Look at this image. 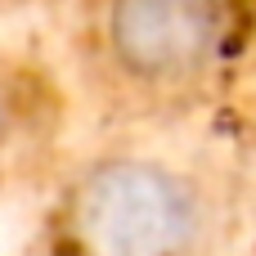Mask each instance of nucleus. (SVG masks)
<instances>
[{
	"label": "nucleus",
	"mask_w": 256,
	"mask_h": 256,
	"mask_svg": "<svg viewBox=\"0 0 256 256\" xmlns=\"http://www.w3.org/2000/svg\"><path fill=\"white\" fill-rule=\"evenodd\" d=\"M68 256H207L212 202L198 180L148 153H104L63 189Z\"/></svg>",
	"instance_id": "nucleus-1"
},
{
	"label": "nucleus",
	"mask_w": 256,
	"mask_h": 256,
	"mask_svg": "<svg viewBox=\"0 0 256 256\" xmlns=\"http://www.w3.org/2000/svg\"><path fill=\"white\" fill-rule=\"evenodd\" d=\"M225 45V0H104L99 50L117 81L171 94L212 72Z\"/></svg>",
	"instance_id": "nucleus-2"
},
{
	"label": "nucleus",
	"mask_w": 256,
	"mask_h": 256,
	"mask_svg": "<svg viewBox=\"0 0 256 256\" xmlns=\"http://www.w3.org/2000/svg\"><path fill=\"white\" fill-rule=\"evenodd\" d=\"M14 126H18V90H14V81L0 72V148L9 144Z\"/></svg>",
	"instance_id": "nucleus-3"
}]
</instances>
